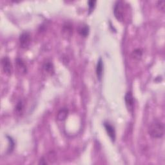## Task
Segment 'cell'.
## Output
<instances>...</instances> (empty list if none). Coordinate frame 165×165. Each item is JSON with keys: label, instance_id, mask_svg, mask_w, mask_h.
Wrapping results in <instances>:
<instances>
[{"label": "cell", "instance_id": "obj_1", "mask_svg": "<svg viewBox=\"0 0 165 165\" xmlns=\"http://www.w3.org/2000/svg\"><path fill=\"white\" fill-rule=\"evenodd\" d=\"M149 134L153 138H161L164 134V123L159 120L152 121L149 128Z\"/></svg>", "mask_w": 165, "mask_h": 165}, {"label": "cell", "instance_id": "obj_2", "mask_svg": "<svg viewBox=\"0 0 165 165\" xmlns=\"http://www.w3.org/2000/svg\"><path fill=\"white\" fill-rule=\"evenodd\" d=\"M113 13H114L116 18L118 21H124L125 15V8L124 3L123 2L118 1L115 3L114 9H113Z\"/></svg>", "mask_w": 165, "mask_h": 165}, {"label": "cell", "instance_id": "obj_3", "mask_svg": "<svg viewBox=\"0 0 165 165\" xmlns=\"http://www.w3.org/2000/svg\"><path fill=\"white\" fill-rule=\"evenodd\" d=\"M20 47L23 48H26L28 47L30 43V35L28 32H23L22 33L20 37Z\"/></svg>", "mask_w": 165, "mask_h": 165}, {"label": "cell", "instance_id": "obj_4", "mask_svg": "<svg viewBox=\"0 0 165 165\" xmlns=\"http://www.w3.org/2000/svg\"><path fill=\"white\" fill-rule=\"evenodd\" d=\"M2 65L4 72L7 75H10L13 72V66L11 62L7 57H4L2 59Z\"/></svg>", "mask_w": 165, "mask_h": 165}, {"label": "cell", "instance_id": "obj_5", "mask_svg": "<svg viewBox=\"0 0 165 165\" xmlns=\"http://www.w3.org/2000/svg\"><path fill=\"white\" fill-rule=\"evenodd\" d=\"M124 100L126 106L129 111L132 112L134 110V99L132 94L131 92H128L124 96Z\"/></svg>", "mask_w": 165, "mask_h": 165}, {"label": "cell", "instance_id": "obj_6", "mask_svg": "<svg viewBox=\"0 0 165 165\" xmlns=\"http://www.w3.org/2000/svg\"><path fill=\"white\" fill-rule=\"evenodd\" d=\"M16 66L18 71L21 74H25L27 72V65L25 62L20 58H17L16 60Z\"/></svg>", "mask_w": 165, "mask_h": 165}, {"label": "cell", "instance_id": "obj_7", "mask_svg": "<svg viewBox=\"0 0 165 165\" xmlns=\"http://www.w3.org/2000/svg\"><path fill=\"white\" fill-rule=\"evenodd\" d=\"M104 127L108 135L112 139V141H114L116 139V130L114 127H113L112 125H111L109 123L105 122L104 123Z\"/></svg>", "mask_w": 165, "mask_h": 165}, {"label": "cell", "instance_id": "obj_8", "mask_svg": "<svg viewBox=\"0 0 165 165\" xmlns=\"http://www.w3.org/2000/svg\"><path fill=\"white\" fill-rule=\"evenodd\" d=\"M103 60L101 58H99V59L98 61L96 66V74L98 76V78L101 80V79L103 76Z\"/></svg>", "mask_w": 165, "mask_h": 165}, {"label": "cell", "instance_id": "obj_9", "mask_svg": "<svg viewBox=\"0 0 165 165\" xmlns=\"http://www.w3.org/2000/svg\"><path fill=\"white\" fill-rule=\"evenodd\" d=\"M68 115H69V110L66 108H63L58 111L57 118L59 121H64L68 117Z\"/></svg>", "mask_w": 165, "mask_h": 165}, {"label": "cell", "instance_id": "obj_10", "mask_svg": "<svg viewBox=\"0 0 165 165\" xmlns=\"http://www.w3.org/2000/svg\"><path fill=\"white\" fill-rule=\"evenodd\" d=\"M142 56H143V50L140 48H136L132 52V57L136 60L141 59Z\"/></svg>", "mask_w": 165, "mask_h": 165}, {"label": "cell", "instance_id": "obj_11", "mask_svg": "<svg viewBox=\"0 0 165 165\" xmlns=\"http://www.w3.org/2000/svg\"><path fill=\"white\" fill-rule=\"evenodd\" d=\"M63 32L66 36H70L72 34V27L69 23H66L63 27Z\"/></svg>", "mask_w": 165, "mask_h": 165}, {"label": "cell", "instance_id": "obj_12", "mask_svg": "<svg viewBox=\"0 0 165 165\" xmlns=\"http://www.w3.org/2000/svg\"><path fill=\"white\" fill-rule=\"evenodd\" d=\"M79 34L83 37H87L89 32V27L87 25H83L79 28Z\"/></svg>", "mask_w": 165, "mask_h": 165}, {"label": "cell", "instance_id": "obj_13", "mask_svg": "<svg viewBox=\"0 0 165 165\" xmlns=\"http://www.w3.org/2000/svg\"><path fill=\"white\" fill-rule=\"evenodd\" d=\"M43 67V69L45 70V71L47 72V73L52 74V72H54V66H53L52 63L50 62V61L45 62Z\"/></svg>", "mask_w": 165, "mask_h": 165}, {"label": "cell", "instance_id": "obj_14", "mask_svg": "<svg viewBox=\"0 0 165 165\" xmlns=\"http://www.w3.org/2000/svg\"><path fill=\"white\" fill-rule=\"evenodd\" d=\"M23 110V103L22 101H20L16 106V112L18 114H20L21 113H22Z\"/></svg>", "mask_w": 165, "mask_h": 165}, {"label": "cell", "instance_id": "obj_15", "mask_svg": "<svg viewBox=\"0 0 165 165\" xmlns=\"http://www.w3.org/2000/svg\"><path fill=\"white\" fill-rule=\"evenodd\" d=\"M164 5H165V2L164 0H161V1H158L157 3V7L159 10L164 12Z\"/></svg>", "mask_w": 165, "mask_h": 165}, {"label": "cell", "instance_id": "obj_16", "mask_svg": "<svg viewBox=\"0 0 165 165\" xmlns=\"http://www.w3.org/2000/svg\"><path fill=\"white\" fill-rule=\"evenodd\" d=\"M95 3H96V2H95V1H92H92H89V2H88L90 13L91 12V11H92V10H93L94 8L95 7Z\"/></svg>", "mask_w": 165, "mask_h": 165}, {"label": "cell", "instance_id": "obj_17", "mask_svg": "<svg viewBox=\"0 0 165 165\" xmlns=\"http://www.w3.org/2000/svg\"><path fill=\"white\" fill-rule=\"evenodd\" d=\"M48 157L49 159L48 161H50V162H53L56 159V155L54 153H53V152H50V153H49L48 155Z\"/></svg>", "mask_w": 165, "mask_h": 165}]
</instances>
